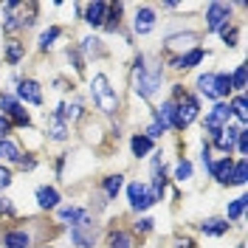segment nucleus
<instances>
[{
	"instance_id": "f257e3e1",
	"label": "nucleus",
	"mask_w": 248,
	"mask_h": 248,
	"mask_svg": "<svg viewBox=\"0 0 248 248\" xmlns=\"http://www.w3.org/2000/svg\"><path fill=\"white\" fill-rule=\"evenodd\" d=\"M161 82H164V65L161 62H150L147 65V57L139 54L136 62H133V91L139 93L141 99L153 102L158 91H161Z\"/></svg>"
},
{
	"instance_id": "f03ea898",
	"label": "nucleus",
	"mask_w": 248,
	"mask_h": 248,
	"mask_svg": "<svg viewBox=\"0 0 248 248\" xmlns=\"http://www.w3.org/2000/svg\"><path fill=\"white\" fill-rule=\"evenodd\" d=\"M34 15H37V6L34 3H6L3 6V31L6 34H17V31L29 29L34 23Z\"/></svg>"
},
{
	"instance_id": "7ed1b4c3",
	"label": "nucleus",
	"mask_w": 248,
	"mask_h": 248,
	"mask_svg": "<svg viewBox=\"0 0 248 248\" xmlns=\"http://www.w3.org/2000/svg\"><path fill=\"white\" fill-rule=\"evenodd\" d=\"M91 99L105 116H116L119 113V93H116V88L110 85V79L105 74H96L91 79Z\"/></svg>"
},
{
	"instance_id": "20e7f679",
	"label": "nucleus",
	"mask_w": 248,
	"mask_h": 248,
	"mask_svg": "<svg viewBox=\"0 0 248 248\" xmlns=\"http://www.w3.org/2000/svg\"><path fill=\"white\" fill-rule=\"evenodd\" d=\"M198 116H201V102H198V96L184 93V96L175 102V130H186Z\"/></svg>"
},
{
	"instance_id": "39448f33",
	"label": "nucleus",
	"mask_w": 248,
	"mask_h": 248,
	"mask_svg": "<svg viewBox=\"0 0 248 248\" xmlns=\"http://www.w3.org/2000/svg\"><path fill=\"white\" fill-rule=\"evenodd\" d=\"M0 116H6V119L12 122V127H15V124L17 127H31L29 110L23 108L12 93H3V96H0Z\"/></svg>"
},
{
	"instance_id": "423d86ee",
	"label": "nucleus",
	"mask_w": 248,
	"mask_h": 248,
	"mask_svg": "<svg viewBox=\"0 0 248 248\" xmlns=\"http://www.w3.org/2000/svg\"><path fill=\"white\" fill-rule=\"evenodd\" d=\"M232 23V6L229 3H209L206 6V31H220Z\"/></svg>"
},
{
	"instance_id": "0eeeda50",
	"label": "nucleus",
	"mask_w": 248,
	"mask_h": 248,
	"mask_svg": "<svg viewBox=\"0 0 248 248\" xmlns=\"http://www.w3.org/2000/svg\"><path fill=\"white\" fill-rule=\"evenodd\" d=\"M96 237H99V226L93 223L91 217L77 223V226H71V243L77 248H91L96 243Z\"/></svg>"
},
{
	"instance_id": "6e6552de",
	"label": "nucleus",
	"mask_w": 248,
	"mask_h": 248,
	"mask_svg": "<svg viewBox=\"0 0 248 248\" xmlns=\"http://www.w3.org/2000/svg\"><path fill=\"white\" fill-rule=\"evenodd\" d=\"M229 122H232V110H229V105H226V102H217L215 108L206 113V122H203L206 136H215L217 130H223Z\"/></svg>"
},
{
	"instance_id": "1a4fd4ad",
	"label": "nucleus",
	"mask_w": 248,
	"mask_h": 248,
	"mask_svg": "<svg viewBox=\"0 0 248 248\" xmlns=\"http://www.w3.org/2000/svg\"><path fill=\"white\" fill-rule=\"evenodd\" d=\"M17 102H26V105H43V88L40 82L34 79H17Z\"/></svg>"
},
{
	"instance_id": "9d476101",
	"label": "nucleus",
	"mask_w": 248,
	"mask_h": 248,
	"mask_svg": "<svg viewBox=\"0 0 248 248\" xmlns=\"http://www.w3.org/2000/svg\"><path fill=\"white\" fill-rule=\"evenodd\" d=\"M127 201H130L133 212H147L153 206L150 195H147V184H139V181H133V184L127 186Z\"/></svg>"
},
{
	"instance_id": "9b49d317",
	"label": "nucleus",
	"mask_w": 248,
	"mask_h": 248,
	"mask_svg": "<svg viewBox=\"0 0 248 248\" xmlns=\"http://www.w3.org/2000/svg\"><path fill=\"white\" fill-rule=\"evenodd\" d=\"M203 60H206V51L201 46H195V48H189V51H184V54H178V57H172L170 65L175 71H189V68L201 65Z\"/></svg>"
},
{
	"instance_id": "f8f14e48",
	"label": "nucleus",
	"mask_w": 248,
	"mask_h": 248,
	"mask_svg": "<svg viewBox=\"0 0 248 248\" xmlns=\"http://www.w3.org/2000/svg\"><path fill=\"white\" fill-rule=\"evenodd\" d=\"M46 130H48V139H51V141H68V133H71L68 122L62 119L57 110H54V113H48V119H46Z\"/></svg>"
},
{
	"instance_id": "ddd939ff",
	"label": "nucleus",
	"mask_w": 248,
	"mask_h": 248,
	"mask_svg": "<svg viewBox=\"0 0 248 248\" xmlns=\"http://www.w3.org/2000/svg\"><path fill=\"white\" fill-rule=\"evenodd\" d=\"M155 12L150 9V6H141L139 12H136V17H133V31L139 34V37H144V34H150V31L155 29Z\"/></svg>"
},
{
	"instance_id": "4468645a",
	"label": "nucleus",
	"mask_w": 248,
	"mask_h": 248,
	"mask_svg": "<svg viewBox=\"0 0 248 248\" xmlns=\"http://www.w3.org/2000/svg\"><path fill=\"white\" fill-rule=\"evenodd\" d=\"M232 167H234V158L232 155H223L220 161L212 164V172H209V175H212L220 186H232Z\"/></svg>"
},
{
	"instance_id": "2eb2a0df",
	"label": "nucleus",
	"mask_w": 248,
	"mask_h": 248,
	"mask_svg": "<svg viewBox=\"0 0 248 248\" xmlns=\"http://www.w3.org/2000/svg\"><path fill=\"white\" fill-rule=\"evenodd\" d=\"M108 6L110 3H102V0L88 3V6H85V23H88L91 29H102V26H105V17H108Z\"/></svg>"
},
{
	"instance_id": "dca6fc26",
	"label": "nucleus",
	"mask_w": 248,
	"mask_h": 248,
	"mask_svg": "<svg viewBox=\"0 0 248 248\" xmlns=\"http://www.w3.org/2000/svg\"><path fill=\"white\" fill-rule=\"evenodd\" d=\"M60 189H57V186H40V189H37V206H40V209H60Z\"/></svg>"
},
{
	"instance_id": "f3484780",
	"label": "nucleus",
	"mask_w": 248,
	"mask_h": 248,
	"mask_svg": "<svg viewBox=\"0 0 248 248\" xmlns=\"http://www.w3.org/2000/svg\"><path fill=\"white\" fill-rule=\"evenodd\" d=\"M3 248H31V234L26 229H9L3 234Z\"/></svg>"
},
{
	"instance_id": "a211bd4d",
	"label": "nucleus",
	"mask_w": 248,
	"mask_h": 248,
	"mask_svg": "<svg viewBox=\"0 0 248 248\" xmlns=\"http://www.w3.org/2000/svg\"><path fill=\"white\" fill-rule=\"evenodd\" d=\"M155 122L161 127H167V130H175V102L172 99L161 102V108L155 110Z\"/></svg>"
},
{
	"instance_id": "6ab92c4d",
	"label": "nucleus",
	"mask_w": 248,
	"mask_h": 248,
	"mask_svg": "<svg viewBox=\"0 0 248 248\" xmlns=\"http://www.w3.org/2000/svg\"><path fill=\"white\" fill-rule=\"evenodd\" d=\"M229 229H232V223H229V220H220V217H209V220L201 223V232L206 234V237H223Z\"/></svg>"
},
{
	"instance_id": "aec40b11",
	"label": "nucleus",
	"mask_w": 248,
	"mask_h": 248,
	"mask_svg": "<svg viewBox=\"0 0 248 248\" xmlns=\"http://www.w3.org/2000/svg\"><path fill=\"white\" fill-rule=\"evenodd\" d=\"M130 150H133V155H136V158H147V155H153L155 141H150L144 133H136V136L130 139Z\"/></svg>"
},
{
	"instance_id": "412c9836",
	"label": "nucleus",
	"mask_w": 248,
	"mask_h": 248,
	"mask_svg": "<svg viewBox=\"0 0 248 248\" xmlns=\"http://www.w3.org/2000/svg\"><path fill=\"white\" fill-rule=\"evenodd\" d=\"M60 220L62 223H68V226H77V223H82V220H88V209H79V206H60Z\"/></svg>"
},
{
	"instance_id": "4be33fe9",
	"label": "nucleus",
	"mask_w": 248,
	"mask_h": 248,
	"mask_svg": "<svg viewBox=\"0 0 248 248\" xmlns=\"http://www.w3.org/2000/svg\"><path fill=\"white\" fill-rule=\"evenodd\" d=\"M246 209H248V198H246V195L234 198V201L226 206V220H229V223H237V220H243Z\"/></svg>"
},
{
	"instance_id": "5701e85b",
	"label": "nucleus",
	"mask_w": 248,
	"mask_h": 248,
	"mask_svg": "<svg viewBox=\"0 0 248 248\" xmlns=\"http://www.w3.org/2000/svg\"><path fill=\"white\" fill-rule=\"evenodd\" d=\"M229 110H232V116L240 119V127H246L248 122V105H246V93H237L232 102H229Z\"/></svg>"
},
{
	"instance_id": "b1692460",
	"label": "nucleus",
	"mask_w": 248,
	"mask_h": 248,
	"mask_svg": "<svg viewBox=\"0 0 248 248\" xmlns=\"http://www.w3.org/2000/svg\"><path fill=\"white\" fill-rule=\"evenodd\" d=\"M122 186H124V175H108V178L102 181V189H105V198H108V201H116V198H119Z\"/></svg>"
},
{
	"instance_id": "393cba45",
	"label": "nucleus",
	"mask_w": 248,
	"mask_h": 248,
	"mask_svg": "<svg viewBox=\"0 0 248 248\" xmlns=\"http://www.w3.org/2000/svg\"><path fill=\"white\" fill-rule=\"evenodd\" d=\"M57 113H60L65 122H77V119L85 116V108H82L79 102H62L60 108H57Z\"/></svg>"
},
{
	"instance_id": "a878e982",
	"label": "nucleus",
	"mask_w": 248,
	"mask_h": 248,
	"mask_svg": "<svg viewBox=\"0 0 248 248\" xmlns=\"http://www.w3.org/2000/svg\"><path fill=\"white\" fill-rule=\"evenodd\" d=\"M23 158V153H20V147H17L12 139H3L0 141V161H12V164H17Z\"/></svg>"
},
{
	"instance_id": "bb28decb",
	"label": "nucleus",
	"mask_w": 248,
	"mask_h": 248,
	"mask_svg": "<svg viewBox=\"0 0 248 248\" xmlns=\"http://www.w3.org/2000/svg\"><path fill=\"white\" fill-rule=\"evenodd\" d=\"M192 43H198V34H195V31H186V34L170 37V40H167V48H170V51H175V48H195Z\"/></svg>"
},
{
	"instance_id": "cd10ccee",
	"label": "nucleus",
	"mask_w": 248,
	"mask_h": 248,
	"mask_svg": "<svg viewBox=\"0 0 248 248\" xmlns=\"http://www.w3.org/2000/svg\"><path fill=\"white\" fill-rule=\"evenodd\" d=\"M122 12H124L122 3H110V6H108V17H105V29H108V31L119 29V26H122Z\"/></svg>"
},
{
	"instance_id": "c85d7f7f",
	"label": "nucleus",
	"mask_w": 248,
	"mask_h": 248,
	"mask_svg": "<svg viewBox=\"0 0 248 248\" xmlns=\"http://www.w3.org/2000/svg\"><path fill=\"white\" fill-rule=\"evenodd\" d=\"M108 246L110 248H133V234L130 232H110L108 234Z\"/></svg>"
},
{
	"instance_id": "c756f323",
	"label": "nucleus",
	"mask_w": 248,
	"mask_h": 248,
	"mask_svg": "<svg viewBox=\"0 0 248 248\" xmlns=\"http://www.w3.org/2000/svg\"><path fill=\"white\" fill-rule=\"evenodd\" d=\"M60 37H62V29H60V26H48V29L40 34V51H48V48L60 40Z\"/></svg>"
},
{
	"instance_id": "7c9ffc66",
	"label": "nucleus",
	"mask_w": 248,
	"mask_h": 248,
	"mask_svg": "<svg viewBox=\"0 0 248 248\" xmlns=\"http://www.w3.org/2000/svg\"><path fill=\"white\" fill-rule=\"evenodd\" d=\"M232 93V79L229 74H215V99H226Z\"/></svg>"
},
{
	"instance_id": "2f4dec72",
	"label": "nucleus",
	"mask_w": 248,
	"mask_h": 248,
	"mask_svg": "<svg viewBox=\"0 0 248 248\" xmlns=\"http://www.w3.org/2000/svg\"><path fill=\"white\" fill-rule=\"evenodd\" d=\"M23 57H26V46H23V43H9V46H6V62H9V65H20V60H23Z\"/></svg>"
},
{
	"instance_id": "473e14b6",
	"label": "nucleus",
	"mask_w": 248,
	"mask_h": 248,
	"mask_svg": "<svg viewBox=\"0 0 248 248\" xmlns=\"http://www.w3.org/2000/svg\"><path fill=\"white\" fill-rule=\"evenodd\" d=\"M198 91H201L206 99H215V74H212V71L198 77Z\"/></svg>"
},
{
	"instance_id": "72a5a7b5",
	"label": "nucleus",
	"mask_w": 248,
	"mask_h": 248,
	"mask_svg": "<svg viewBox=\"0 0 248 248\" xmlns=\"http://www.w3.org/2000/svg\"><path fill=\"white\" fill-rule=\"evenodd\" d=\"M246 181H248V167H246V158H240V161H234V167H232V184L246 186Z\"/></svg>"
},
{
	"instance_id": "f704fd0d",
	"label": "nucleus",
	"mask_w": 248,
	"mask_h": 248,
	"mask_svg": "<svg viewBox=\"0 0 248 248\" xmlns=\"http://www.w3.org/2000/svg\"><path fill=\"white\" fill-rule=\"evenodd\" d=\"M82 51H85L88 57H102V54H105V46H102L99 37H85V40H82Z\"/></svg>"
},
{
	"instance_id": "c9c22d12",
	"label": "nucleus",
	"mask_w": 248,
	"mask_h": 248,
	"mask_svg": "<svg viewBox=\"0 0 248 248\" xmlns=\"http://www.w3.org/2000/svg\"><path fill=\"white\" fill-rule=\"evenodd\" d=\"M192 172H195V167H192V161H186V158H181V161L175 164V181H181V184H186V181L192 178Z\"/></svg>"
},
{
	"instance_id": "e433bc0d",
	"label": "nucleus",
	"mask_w": 248,
	"mask_h": 248,
	"mask_svg": "<svg viewBox=\"0 0 248 248\" xmlns=\"http://www.w3.org/2000/svg\"><path fill=\"white\" fill-rule=\"evenodd\" d=\"M229 79H232V91L243 93L246 91V65H237L234 74H229Z\"/></svg>"
},
{
	"instance_id": "4c0bfd02",
	"label": "nucleus",
	"mask_w": 248,
	"mask_h": 248,
	"mask_svg": "<svg viewBox=\"0 0 248 248\" xmlns=\"http://www.w3.org/2000/svg\"><path fill=\"white\" fill-rule=\"evenodd\" d=\"M220 37H223V43H226L229 48H234V46H237V37H240V31H237V26H232V23H229L226 29H220Z\"/></svg>"
},
{
	"instance_id": "58836bf2",
	"label": "nucleus",
	"mask_w": 248,
	"mask_h": 248,
	"mask_svg": "<svg viewBox=\"0 0 248 248\" xmlns=\"http://www.w3.org/2000/svg\"><path fill=\"white\" fill-rule=\"evenodd\" d=\"M167 133H170V130H167V127H161L158 122H153L150 127H147V130H144V136H147L150 141H155V139H164Z\"/></svg>"
},
{
	"instance_id": "ea45409f",
	"label": "nucleus",
	"mask_w": 248,
	"mask_h": 248,
	"mask_svg": "<svg viewBox=\"0 0 248 248\" xmlns=\"http://www.w3.org/2000/svg\"><path fill=\"white\" fill-rule=\"evenodd\" d=\"M65 54H68V60L74 62V68H77V74H85V60H82V54H79L77 48H68Z\"/></svg>"
},
{
	"instance_id": "a19ab883",
	"label": "nucleus",
	"mask_w": 248,
	"mask_h": 248,
	"mask_svg": "<svg viewBox=\"0 0 248 248\" xmlns=\"http://www.w3.org/2000/svg\"><path fill=\"white\" fill-rule=\"evenodd\" d=\"M234 150H237L240 155H248V130H246V127L240 130V136H237V144H234Z\"/></svg>"
},
{
	"instance_id": "79ce46f5",
	"label": "nucleus",
	"mask_w": 248,
	"mask_h": 248,
	"mask_svg": "<svg viewBox=\"0 0 248 248\" xmlns=\"http://www.w3.org/2000/svg\"><path fill=\"white\" fill-rule=\"evenodd\" d=\"M12 181H15V178H12V170H9V167H0V192H3V189H9Z\"/></svg>"
},
{
	"instance_id": "37998d69",
	"label": "nucleus",
	"mask_w": 248,
	"mask_h": 248,
	"mask_svg": "<svg viewBox=\"0 0 248 248\" xmlns=\"http://www.w3.org/2000/svg\"><path fill=\"white\" fill-rule=\"evenodd\" d=\"M0 215L3 217H15V203L9 198H0Z\"/></svg>"
},
{
	"instance_id": "c03bdc74",
	"label": "nucleus",
	"mask_w": 248,
	"mask_h": 248,
	"mask_svg": "<svg viewBox=\"0 0 248 248\" xmlns=\"http://www.w3.org/2000/svg\"><path fill=\"white\" fill-rule=\"evenodd\" d=\"M201 161H203V167H206V172H212V164H215V158H212V147H209V144L203 147Z\"/></svg>"
},
{
	"instance_id": "a18cd8bd",
	"label": "nucleus",
	"mask_w": 248,
	"mask_h": 248,
	"mask_svg": "<svg viewBox=\"0 0 248 248\" xmlns=\"http://www.w3.org/2000/svg\"><path fill=\"white\" fill-rule=\"evenodd\" d=\"M153 223H155L153 217H141L139 223H136V232H139V234H147V232H153Z\"/></svg>"
},
{
	"instance_id": "49530a36",
	"label": "nucleus",
	"mask_w": 248,
	"mask_h": 248,
	"mask_svg": "<svg viewBox=\"0 0 248 248\" xmlns=\"http://www.w3.org/2000/svg\"><path fill=\"white\" fill-rule=\"evenodd\" d=\"M9 133H12V122H9L6 116H0V141L9 139Z\"/></svg>"
},
{
	"instance_id": "de8ad7c7",
	"label": "nucleus",
	"mask_w": 248,
	"mask_h": 248,
	"mask_svg": "<svg viewBox=\"0 0 248 248\" xmlns=\"http://www.w3.org/2000/svg\"><path fill=\"white\" fill-rule=\"evenodd\" d=\"M43 248H51V246H43Z\"/></svg>"
}]
</instances>
